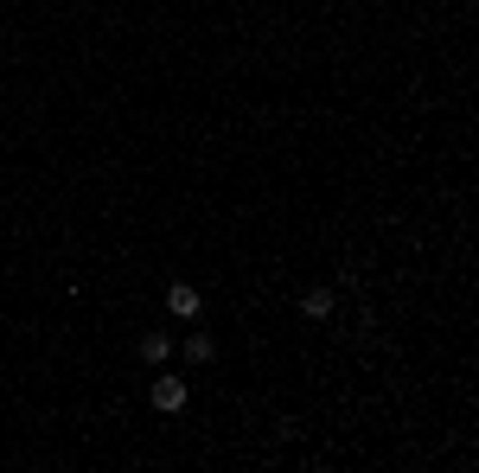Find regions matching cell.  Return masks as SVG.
<instances>
[{
	"instance_id": "7a4b0ae2",
	"label": "cell",
	"mask_w": 479,
	"mask_h": 473,
	"mask_svg": "<svg viewBox=\"0 0 479 473\" xmlns=\"http://www.w3.org/2000/svg\"><path fill=\"white\" fill-rule=\"evenodd\" d=\"M154 410H167V416L185 410V377H160V384H154Z\"/></svg>"
},
{
	"instance_id": "3957f363",
	"label": "cell",
	"mask_w": 479,
	"mask_h": 473,
	"mask_svg": "<svg viewBox=\"0 0 479 473\" xmlns=\"http://www.w3.org/2000/svg\"><path fill=\"white\" fill-rule=\"evenodd\" d=\"M134 352H141L148 365H167V352H173V332H141V340H134Z\"/></svg>"
},
{
	"instance_id": "6da1fadb",
	"label": "cell",
	"mask_w": 479,
	"mask_h": 473,
	"mask_svg": "<svg viewBox=\"0 0 479 473\" xmlns=\"http://www.w3.org/2000/svg\"><path fill=\"white\" fill-rule=\"evenodd\" d=\"M167 314H173V320H198V314H204V295H198L192 282H173V288H167Z\"/></svg>"
},
{
	"instance_id": "277c9868",
	"label": "cell",
	"mask_w": 479,
	"mask_h": 473,
	"mask_svg": "<svg viewBox=\"0 0 479 473\" xmlns=\"http://www.w3.org/2000/svg\"><path fill=\"white\" fill-rule=\"evenodd\" d=\"M332 307H339L332 288H307V295H301V314H307V320H332Z\"/></svg>"
},
{
	"instance_id": "5b68a950",
	"label": "cell",
	"mask_w": 479,
	"mask_h": 473,
	"mask_svg": "<svg viewBox=\"0 0 479 473\" xmlns=\"http://www.w3.org/2000/svg\"><path fill=\"white\" fill-rule=\"evenodd\" d=\"M185 359L192 365H212L218 359V340H212V332H185Z\"/></svg>"
}]
</instances>
